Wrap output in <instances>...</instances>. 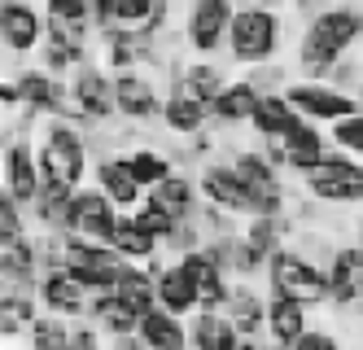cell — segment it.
<instances>
[{"mask_svg":"<svg viewBox=\"0 0 363 350\" xmlns=\"http://www.w3.org/2000/svg\"><path fill=\"white\" fill-rule=\"evenodd\" d=\"M363 44V5L359 0H328V5L302 22L294 44V75L302 79H328L337 62L350 58Z\"/></svg>","mask_w":363,"mask_h":350,"instance_id":"1","label":"cell"},{"mask_svg":"<svg viewBox=\"0 0 363 350\" xmlns=\"http://www.w3.org/2000/svg\"><path fill=\"white\" fill-rule=\"evenodd\" d=\"M35 153H40L44 180H57L66 188H84L92 180V167H96L92 136L74 119H62V114L44 119L35 131Z\"/></svg>","mask_w":363,"mask_h":350,"instance_id":"2","label":"cell"},{"mask_svg":"<svg viewBox=\"0 0 363 350\" xmlns=\"http://www.w3.org/2000/svg\"><path fill=\"white\" fill-rule=\"evenodd\" d=\"M280 48H284V13H280V5H267V0H245V5H237L223 58L237 70H250V66L276 62Z\"/></svg>","mask_w":363,"mask_h":350,"instance_id":"3","label":"cell"},{"mask_svg":"<svg viewBox=\"0 0 363 350\" xmlns=\"http://www.w3.org/2000/svg\"><path fill=\"white\" fill-rule=\"evenodd\" d=\"M66 84H70V114H62V119H74L84 131H96V127L118 123L114 70L101 66V58H88L84 66H74L66 75Z\"/></svg>","mask_w":363,"mask_h":350,"instance_id":"4","label":"cell"},{"mask_svg":"<svg viewBox=\"0 0 363 350\" xmlns=\"http://www.w3.org/2000/svg\"><path fill=\"white\" fill-rule=\"evenodd\" d=\"M267 293H280V298H298L302 307H328L333 302V289H328V267H320L315 258H306L302 250L284 246L272 254L267 263Z\"/></svg>","mask_w":363,"mask_h":350,"instance_id":"5","label":"cell"},{"mask_svg":"<svg viewBox=\"0 0 363 350\" xmlns=\"http://www.w3.org/2000/svg\"><path fill=\"white\" fill-rule=\"evenodd\" d=\"M298 184H302V193L324 202L328 210H359L363 206V158L333 145L328 158L320 163V171H311Z\"/></svg>","mask_w":363,"mask_h":350,"instance_id":"6","label":"cell"},{"mask_svg":"<svg viewBox=\"0 0 363 350\" xmlns=\"http://www.w3.org/2000/svg\"><path fill=\"white\" fill-rule=\"evenodd\" d=\"M232 13H237V0H189L184 26H179V48L189 58H223Z\"/></svg>","mask_w":363,"mask_h":350,"instance_id":"7","label":"cell"},{"mask_svg":"<svg viewBox=\"0 0 363 350\" xmlns=\"http://www.w3.org/2000/svg\"><path fill=\"white\" fill-rule=\"evenodd\" d=\"M267 153H272V163L284 171V175H294V180H306L311 171H320V163L328 158L333 149V136H328V127L320 123H311V119H298L284 136H272V141H258Z\"/></svg>","mask_w":363,"mask_h":350,"instance_id":"8","label":"cell"},{"mask_svg":"<svg viewBox=\"0 0 363 350\" xmlns=\"http://www.w3.org/2000/svg\"><path fill=\"white\" fill-rule=\"evenodd\" d=\"M114 101L118 119L132 127H162V105H167V79H158L145 66L118 70L114 75Z\"/></svg>","mask_w":363,"mask_h":350,"instance_id":"9","label":"cell"},{"mask_svg":"<svg viewBox=\"0 0 363 350\" xmlns=\"http://www.w3.org/2000/svg\"><path fill=\"white\" fill-rule=\"evenodd\" d=\"M284 97L294 101V110L302 119L320 123V127H333V123H342V119H350V114L363 110L359 92L337 88L333 79H302V75H294L289 84H284Z\"/></svg>","mask_w":363,"mask_h":350,"instance_id":"10","label":"cell"},{"mask_svg":"<svg viewBox=\"0 0 363 350\" xmlns=\"http://www.w3.org/2000/svg\"><path fill=\"white\" fill-rule=\"evenodd\" d=\"M162 79H167V105H162V131H167V136L189 141V136H197V131H206V127L215 123L211 101H206L175 66Z\"/></svg>","mask_w":363,"mask_h":350,"instance_id":"11","label":"cell"},{"mask_svg":"<svg viewBox=\"0 0 363 350\" xmlns=\"http://www.w3.org/2000/svg\"><path fill=\"white\" fill-rule=\"evenodd\" d=\"M132 263V258H123L110 241H96V236H79V232H66V267L74 276H79L92 293L101 289H114L118 272Z\"/></svg>","mask_w":363,"mask_h":350,"instance_id":"12","label":"cell"},{"mask_svg":"<svg viewBox=\"0 0 363 350\" xmlns=\"http://www.w3.org/2000/svg\"><path fill=\"white\" fill-rule=\"evenodd\" d=\"M197 184H201V197L228 210V214H237V219H254L258 214V197H254V188L250 180L232 167V158H211L206 167H197Z\"/></svg>","mask_w":363,"mask_h":350,"instance_id":"13","label":"cell"},{"mask_svg":"<svg viewBox=\"0 0 363 350\" xmlns=\"http://www.w3.org/2000/svg\"><path fill=\"white\" fill-rule=\"evenodd\" d=\"M44 184V167L35 153V136H5V153H0V193L13 202L31 206Z\"/></svg>","mask_w":363,"mask_h":350,"instance_id":"14","label":"cell"},{"mask_svg":"<svg viewBox=\"0 0 363 350\" xmlns=\"http://www.w3.org/2000/svg\"><path fill=\"white\" fill-rule=\"evenodd\" d=\"M48 35V18L40 13V5L31 0H0V44L5 58H35L40 44Z\"/></svg>","mask_w":363,"mask_h":350,"instance_id":"15","label":"cell"},{"mask_svg":"<svg viewBox=\"0 0 363 350\" xmlns=\"http://www.w3.org/2000/svg\"><path fill=\"white\" fill-rule=\"evenodd\" d=\"M18 88H22V105L35 110L40 119H57V114H70V84L62 75L44 70L40 62L35 66H18L13 70Z\"/></svg>","mask_w":363,"mask_h":350,"instance_id":"16","label":"cell"},{"mask_svg":"<svg viewBox=\"0 0 363 350\" xmlns=\"http://www.w3.org/2000/svg\"><path fill=\"white\" fill-rule=\"evenodd\" d=\"M92 184L106 188V197H110L118 210H136V206L145 202V193H149V188L140 184V175L132 171V158H127V149L101 153L96 167H92Z\"/></svg>","mask_w":363,"mask_h":350,"instance_id":"17","label":"cell"},{"mask_svg":"<svg viewBox=\"0 0 363 350\" xmlns=\"http://www.w3.org/2000/svg\"><path fill=\"white\" fill-rule=\"evenodd\" d=\"M118 206L106 197V188L96 184H84L74 188V202H70V219H66V232H79V236H96V241H110L114 224H118Z\"/></svg>","mask_w":363,"mask_h":350,"instance_id":"18","label":"cell"},{"mask_svg":"<svg viewBox=\"0 0 363 350\" xmlns=\"http://www.w3.org/2000/svg\"><path fill=\"white\" fill-rule=\"evenodd\" d=\"M267 298L272 293H263L254 280H232V293H228V302L223 311L237 319V329L245 337V350H254L258 341H267Z\"/></svg>","mask_w":363,"mask_h":350,"instance_id":"19","label":"cell"},{"mask_svg":"<svg viewBox=\"0 0 363 350\" xmlns=\"http://www.w3.org/2000/svg\"><path fill=\"white\" fill-rule=\"evenodd\" d=\"M40 307L44 311H57L66 319H79L92 311V289L70 272V267H48L40 276Z\"/></svg>","mask_w":363,"mask_h":350,"instance_id":"20","label":"cell"},{"mask_svg":"<svg viewBox=\"0 0 363 350\" xmlns=\"http://www.w3.org/2000/svg\"><path fill=\"white\" fill-rule=\"evenodd\" d=\"M149 267H153V276H158V302H162L167 311H175V315L189 319V315L201 307V289H197L193 272L184 267V258H167V254H158Z\"/></svg>","mask_w":363,"mask_h":350,"instance_id":"21","label":"cell"},{"mask_svg":"<svg viewBox=\"0 0 363 350\" xmlns=\"http://www.w3.org/2000/svg\"><path fill=\"white\" fill-rule=\"evenodd\" d=\"M189 346L193 350H245V337L223 307H197L189 315Z\"/></svg>","mask_w":363,"mask_h":350,"instance_id":"22","label":"cell"},{"mask_svg":"<svg viewBox=\"0 0 363 350\" xmlns=\"http://www.w3.org/2000/svg\"><path fill=\"white\" fill-rule=\"evenodd\" d=\"M258 97H263V88H258L245 70H241V75H232V79H228V88H223V92L215 97V105H211V114H215V123H211V127H219V131L250 127Z\"/></svg>","mask_w":363,"mask_h":350,"instance_id":"23","label":"cell"},{"mask_svg":"<svg viewBox=\"0 0 363 350\" xmlns=\"http://www.w3.org/2000/svg\"><path fill=\"white\" fill-rule=\"evenodd\" d=\"M40 293L35 289H0V337L9 341H27L35 315H40Z\"/></svg>","mask_w":363,"mask_h":350,"instance_id":"24","label":"cell"},{"mask_svg":"<svg viewBox=\"0 0 363 350\" xmlns=\"http://www.w3.org/2000/svg\"><path fill=\"white\" fill-rule=\"evenodd\" d=\"M306 329H311V307H302L298 298H280V293H272L267 298V341L294 350Z\"/></svg>","mask_w":363,"mask_h":350,"instance_id":"25","label":"cell"},{"mask_svg":"<svg viewBox=\"0 0 363 350\" xmlns=\"http://www.w3.org/2000/svg\"><path fill=\"white\" fill-rule=\"evenodd\" d=\"M140 341L149 346V350H184L189 346V319L184 315H175V311H167L162 302L158 307H149L145 315H140Z\"/></svg>","mask_w":363,"mask_h":350,"instance_id":"26","label":"cell"},{"mask_svg":"<svg viewBox=\"0 0 363 350\" xmlns=\"http://www.w3.org/2000/svg\"><path fill=\"white\" fill-rule=\"evenodd\" d=\"M88 315L96 319V329L106 333V341L132 337V333L140 329V311H136L132 302H123L114 289H101V293H92V311H88Z\"/></svg>","mask_w":363,"mask_h":350,"instance_id":"27","label":"cell"},{"mask_svg":"<svg viewBox=\"0 0 363 350\" xmlns=\"http://www.w3.org/2000/svg\"><path fill=\"white\" fill-rule=\"evenodd\" d=\"M149 193L153 197H158L171 214H175V219H197V214H201V206H206V197H201V184H197V175H189V171H171L162 184H153L149 188Z\"/></svg>","mask_w":363,"mask_h":350,"instance_id":"28","label":"cell"},{"mask_svg":"<svg viewBox=\"0 0 363 350\" xmlns=\"http://www.w3.org/2000/svg\"><path fill=\"white\" fill-rule=\"evenodd\" d=\"M110 246H114L123 258H132V263H153V258L162 254V241L153 236L132 210L118 214V224H114V232H110Z\"/></svg>","mask_w":363,"mask_h":350,"instance_id":"29","label":"cell"},{"mask_svg":"<svg viewBox=\"0 0 363 350\" xmlns=\"http://www.w3.org/2000/svg\"><path fill=\"white\" fill-rule=\"evenodd\" d=\"M298 119H302V114L294 110V101L284 97V88H276V92H263V97H258L250 127H254L258 141H272V136H284V131H289Z\"/></svg>","mask_w":363,"mask_h":350,"instance_id":"30","label":"cell"},{"mask_svg":"<svg viewBox=\"0 0 363 350\" xmlns=\"http://www.w3.org/2000/svg\"><path fill=\"white\" fill-rule=\"evenodd\" d=\"M114 293L145 315L149 307H158V276H153L149 263H127L118 272V280H114Z\"/></svg>","mask_w":363,"mask_h":350,"instance_id":"31","label":"cell"},{"mask_svg":"<svg viewBox=\"0 0 363 350\" xmlns=\"http://www.w3.org/2000/svg\"><path fill=\"white\" fill-rule=\"evenodd\" d=\"M70 202H74V188H66V184H57V180H44L40 193H35V202H31L27 210H31L35 228H66Z\"/></svg>","mask_w":363,"mask_h":350,"instance_id":"32","label":"cell"},{"mask_svg":"<svg viewBox=\"0 0 363 350\" xmlns=\"http://www.w3.org/2000/svg\"><path fill=\"white\" fill-rule=\"evenodd\" d=\"M127 158H132V171L140 175V184H145V188L162 184V180L179 167L171 149H158V145H149V141H136L132 149H127Z\"/></svg>","mask_w":363,"mask_h":350,"instance_id":"33","label":"cell"},{"mask_svg":"<svg viewBox=\"0 0 363 350\" xmlns=\"http://www.w3.org/2000/svg\"><path fill=\"white\" fill-rule=\"evenodd\" d=\"M27 346H35V350H70L74 346V319H66L57 311H40L31 333H27Z\"/></svg>","mask_w":363,"mask_h":350,"instance_id":"34","label":"cell"},{"mask_svg":"<svg viewBox=\"0 0 363 350\" xmlns=\"http://www.w3.org/2000/svg\"><path fill=\"white\" fill-rule=\"evenodd\" d=\"M132 214H136V219H140V224H145V228H149L153 236H158V241H167V236H171V228L179 224L175 214H171V210H167V206H162L158 197H153V193H145V202H140V206H136Z\"/></svg>","mask_w":363,"mask_h":350,"instance_id":"35","label":"cell"},{"mask_svg":"<svg viewBox=\"0 0 363 350\" xmlns=\"http://www.w3.org/2000/svg\"><path fill=\"white\" fill-rule=\"evenodd\" d=\"M27 206L22 202H13L9 193H0V241H18V236H31V228H27Z\"/></svg>","mask_w":363,"mask_h":350,"instance_id":"36","label":"cell"},{"mask_svg":"<svg viewBox=\"0 0 363 350\" xmlns=\"http://www.w3.org/2000/svg\"><path fill=\"white\" fill-rule=\"evenodd\" d=\"M328 136H333L337 149H346V153L363 158V110L350 114V119H342V123H333V127H328Z\"/></svg>","mask_w":363,"mask_h":350,"instance_id":"37","label":"cell"},{"mask_svg":"<svg viewBox=\"0 0 363 350\" xmlns=\"http://www.w3.org/2000/svg\"><path fill=\"white\" fill-rule=\"evenodd\" d=\"M328 79H333L337 88H346V92H359V84H363V58H354V53H350V58H342Z\"/></svg>","mask_w":363,"mask_h":350,"instance_id":"38","label":"cell"},{"mask_svg":"<svg viewBox=\"0 0 363 350\" xmlns=\"http://www.w3.org/2000/svg\"><path fill=\"white\" fill-rule=\"evenodd\" d=\"M245 75H250L263 92H276V88L289 84V66H276V62H267V66H250Z\"/></svg>","mask_w":363,"mask_h":350,"instance_id":"39","label":"cell"},{"mask_svg":"<svg viewBox=\"0 0 363 350\" xmlns=\"http://www.w3.org/2000/svg\"><path fill=\"white\" fill-rule=\"evenodd\" d=\"M337 346H342V333H337V329H315V324H311L302 337H298V346L294 350H337Z\"/></svg>","mask_w":363,"mask_h":350,"instance_id":"40","label":"cell"},{"mask_svg":"<svg viewBox=\"0 0 363 350\" xmlns=\"http://www.w3.org/2000/svg\"><path fill=\"white\" fill-rule=\"evenodd\" d=\"M354 241H359V250H363V214L354 219Z\"/></svg>","mask_w":363,"mask_h":350,"instance_id":"41","label":"cell"},{"mask_svg":"<svg viewBox=\"0 0 363 350\" xmlns=\"http://www.w3.org/2000/svg\"><path fill=\"white\" fill-rule=\"evenodd\" d=\"M359 105H363V84H359Z\"/></svg>","mask_w":363,"mask_h":350,"instance_id":"42","label":"cell"}]
</instances>
